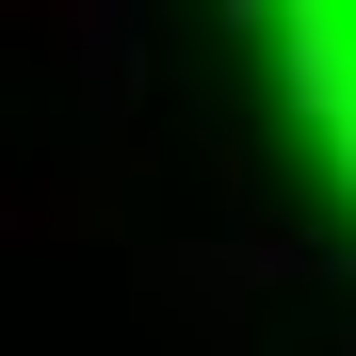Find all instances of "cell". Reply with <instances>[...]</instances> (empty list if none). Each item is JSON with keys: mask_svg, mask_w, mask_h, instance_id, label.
Returning <instances> with one entry per match:
<instances>
[{"mask_svg": "<svg viewBox=\"0 0 356 356\" xmlns=\"http://www.w3.org/2000/svg\"><path fill=\"white\" fill-rule=\"evenodd\" d=\"M259 33H275V81H291V113H308V146L356 195V0H259Z\"/></svg>", "mask_w": 356, "mask_h": 356, "instance_id": "1", "label": "cell"}]
</instances>
